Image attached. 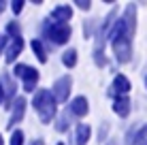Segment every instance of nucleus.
Segmentation results:
<instances>
[{
  "mask_svg": "<svg viewBox=\"0 0 147 145\" xmlns=\"http://www.w3.org/2000/svg\"><path fill=\"white\" fill-rule=\"evenodd\" d=\"M96 141H98V145H105L111 139V122H107V119H102V122L98 124V128H96Z\"/></svg>",
  "mask_w": 147,
  "mask_h": 145,
  "instance_id": "6ab92c4d",
  "label": "nucleus"
},
{
  "mask_svg": "<svg viewBox=\"0 0 147 145\" xmlns=\"http://www.w3.org/2000/svg\"><path fill=\"white\" fill-rule=\"evenodd\" d=\"M81 30H83V38L85 41H94L96 32H98V19L96 17H88L83 22V26H81Z\"/></svg>",
  "mask_w": 147,
  "mask_h": 145,
  "instance_id": "a211bd4d",
  "label": "nucleus"
},
{
  "mask_svg": "<svg viewBox=\"0 0 147 145\" xmlns=\"http://www.w3.org/2000/svg\"><path fill=\"white\" fill-rule=\"evenodd\" d=\"M143 86H145V90H147V73H145V77H143Z\"/></svg>",
  "mask_w": 147,
  "mask_h": 145,
  "instance_id": "2f4dec72",
  "label": "nucleus"
},
{
  "mask_svg": "<svg viewBox=\"0 0 147 145\" xmlns=\"http://www.w3.org/2000/svg\"><path fill=\"white\" fill-rule=\"evenodd\" d=\"M60 62H62V66H64V68L73 71V68L79 64V51H77L75 47H66V49H62V56H60Z\"/></svg>",
  "mask_w": 147,
  "mask_h": 145,
  "instance_id": "dca6fc26",
  "label": "nucleus"
},
{
  "mask_svg": "<svg viewBox=\"0 0 147 145\" xmlns=\"http://www.w3.org/2000/svg\"><path fill=\"white\" fill-rule=\"evenodd\" d=\"M11 75L17 79L19 88H22L24 94H30L32 96L34 92L38 90V81H40V73L38 68H34L32 64H26V62H17L13 66Z\"/></svg>",
  "mask_w": 147,
  "mask_h": 145,
  "instance_id": "f03ea898",
  "label": "nucleus"
},
{
  "mask_svg": "<svg viewBox=\"0 0 147 145\" xmlns=\"http://www.w3.org/2000/svg\"><path fill=\"white\" fill-rule=\"evenodd\" d=\"M0 107L4 109V90H2V86H0Z\"/></svg>",
  "mask_w": 147,
  "mask_h": 145,
  "instance_id": "c756f323",
  "label": "nucleus"
},
{
  "mask_svg": "<svg viewBox=\"0 0 147 145\" xmlns=\"http://www.w3.org/2000/svg\"><path fill=\"white\" fill-rule=\"evenodd\" d=\"M55 145H68L66 141H58V143H55Z\"/></svg>",
  "mask_w": 147,
  "mask_h": 145,
  "instance_id": "473e14b6",
  "label": "nucleus"
},
{
  "mask_svg": "<svg viewBox=\"0 0 147 145\" xmlns=\"http://www.w3.org/2000/svg\"><path fill=\"white\" fill-rule=\"evenodd\" d=\"M28 107H30L28 98L24 96V94H19V96L15 98V103H13L11 111H9V122H7V128H9L11 132L15 130V128H17V124H22V122H24V117H26V111H28Z\"/></svg>",
  "mask_w": 147,
  "mask_h": 145,
  "instance_id": "423d86ee",
  "label": "nucleus"
},
{
  "mask_svg": "<svg viewBox=\"0 0 147 145\" xmlns=\"http://www.w3.org/2000/svg\"><path fill=\"white\" fill-rule=\"evenodd\" d=\"M26 145H47V143H45V139H43V137H36V139H32V141L26 143Z\"/></svg>",
  "mask_w": 147,
  "mask_h": 145,
  "instance_id": "bb28decb",
  "label": "nucleus"
},
{
  "mask_svg": "<svg viewBox=\"0 0 147 145\" xmlns=\"http://www.w3.org/2000/svg\"><path fill=\"white\" fill-rule=\"evenodd\" d=\"M0 145H7V141H4V137H2V132H0Z\"/></svg>",
  "mask_w": 147,
  "mask_h": 145,
  "instance_id": "7c9ffc66",
  "label": "nucleus"
},
{
  "mask_svg": "<svg viewBox=\"0 0 147 145\" xmlns=\"http://www.w3.org/2000/svg\"><path fill=\"white\" fill-rule=\"evenodd\" d=\"M30 49H32V53L34 56H36V60L40 64H47V60H49V51H51V49H49V45L43 41V38H32V41H30Z\"/></svg>",
  "mask_w": 147,
  "mask_h": 145,
  "instance_id": "2eb2a0df",
  "label": "nucleus"
},
{
  "mask_svg": "<svg viewBox=\"0 0 147 145\" xmlns=\"http://www.w3.org/2000/svg\"><path fill=\"white\" fill-rule=\"evenodd\" d=\"M73 4L75 9H79V11H90V9H92V0H75V2H70Z\"/></svg>",
  "mask_w": 147,
  "mask_h": 145,
  "instance_id": "393cba45",
  "label": "nucleus"
},
{
  "mask_svg": "<svg viewBox=\"0 0 147 145\" xmlns=\"http://www.w3.org/2000/svg\"><path fill=\"white\" fill-rule=\"evenodd\" d=\"M49 90H51V94H53V98H55L58 105H68V100L73 98L70 96V92H73V75L70 73L60 75V77L51 83Z\"/></svg>",
  "mask_w": 147,
  "mask_h": 145,
  "instance_id": "7ed1b4c3",
  "label": "nucleus"
},
{
  "mask_svg": "<svg viewBox=\"0 0 147 145\" xmlns=\"http://www.w3.org/2000/svg\"><path fill=\"white\" fill-rule=\"evenodd\" d=\"M9 145H26V132L22 128H15L9 137Z\"/></svg>",
  "mask_w": 147,
  "mask_h": 145,
  "instance_id": "4be33fe9",
  "label": "nucleus"
},
{
  "mask_svg": "<svg viewBox=\"0 0 147 145\" xmlns=\"http://www.w3.org/2000/svg\"><path fill=\"white\" fill-rule=\"evenodd\" d=\"M2 34H7L9 38H17L22 36V24L17 22V19H11V22H7V26H4Z\"/></svg>",
  "mask_w": 147,
  "mask_h": 145,
  "instance_id": "aec40b11",
  "label": "nucleus"
},
{
  "mask_svg": "<svg viewBox=\"0 0 147 145\" xmlns=\"http://www.w3.org/2000/svg\"><path fill=\"white\" fill-rule=\"evenodd\" d=\"M7 9H9V2H7V0H0V15L7 11Z\"/></svg>",
  "mask_w": 147,
  "mask_h": 145,
  "instance_id": "cd10ccee",
  "label": "nucleus"
},
{
  "mask_svg": "<svg viewBox=\"0 0 147 145\" xmlns=\"http://www.w3.org/2000/svg\"><path fill=\"white\" fill-rule=\"evenodd\" d=\"M24 47H26V38L24 36H17V38H11L7 45V51H4V62L9 66H15L19 62V56H22Z\"/></svg>",
  "mask_w": 147,
  "mask_h": 145,
  "instance_id": "9b49d317",
  "label": "nucleus"
},
{
  "mask_svg": "<svg viewBox=\"0 0 147 145\" xmlns=\"http://www.w3.org/2000/svg\"><path fill=\"white\" fill-rule=\"evenodd\" d=\"M92 134H94V128L90 126L88 122H77L75 128L70 130L68 145H88L90 141H92Z\"/></svg>",
  "mask_w": 147,
  "mask_h": 145,
  "instance_id": "1a4fd4ad",
  "label": "nucleus"
},
{
  "mask_svg": "<svg viewBox=\"0 0 147 145\" xmlns=\"http://www.w3.org/2000/svg\"><path fill=\"white\" fill-rule=\"evenodd\" d=\"M111 111L113 115H117L119 119H128L132 113V98L130 96H117L111 100Z\"/></svg>",
  "mask_w": 147,
  "mask_h": 145,
  "instance_id": "f8f14e48",
  "label": "nucleus"
},
{
  "mask_svg": "<svg viewBox=\"0 0 147 145\" xmlns=\"http://www.w3.org/2000/svg\"><path fill=\"white\" fill-rule=\"evenodd\" d=\"M0 86H2L4 90V109L7 111H11V107H13V103H15V98L19 96V83H17V79L11 75V71H2L0 73Z\"/></svg>",
  "mask_w": 147,
  "mask_h": 145,
  "instance_id": "20e7f679",
  "label": "nucleus"
},
{
  "mask_svg": "<svg viewBox=\"0 0 147 145\" xmlns=\"http://www.w3.org/2000/svg\"><path fill=\"white\" fill-rule=\"evenodd\" d=\"M75 124H77V119L70 115L66 109H62V111L58 113V117L53 119V130L60 132V134H68V132L75 128Z\"/></svg>",
  "mask_w": 147,
  "mask_h": 145,
  "instance_id": "4468645a",
  "label": "nucleus"
},
{
  "mask_svg": "<svg viewBox=\"0 0 147 145\" xmlns=\"http://www.w3.org/2000/svg\"><path fill=\"white\" fill-rule=\"evenodd\" d=\"M9 41H11V38H9L7 34H2V32H0V58H4V51H7V45H9Z\"/></svg>",
  "mask_w": 147,
  "mask_h": 145,
  "instance_id": "a878e982",
  "label": "nucleus"
},
{
  "mask_svg": "<svg viewBox=\"0 0 147 145\" xmlns=\"http://www.w3.org/2000/svg\"><path fill=\"white\" fill-rule=\"evenodd\" d=\"M134 145H147V122L139 124V130H136Z\"/></svg>",
  "mask_w": 147,
  "mask_h": 145,
  "instance_id": "5701e85b",
  "label": "nucleus"
},
{
  "mask_svg": "<svg viewBox=\"0 0 147 145\" xmlns=\"http://www.w3.org/2000/svg\"><path fill=\"white\" fill-rule=\"evenodd\" d=\"M51 105H58L51 94V90L49 88H38L36 92L32 94V98H30V107L34 109V113H40L43 109L51 107Z\"/></svg>",
  "mask_w": 147,
  "mask_h": 145,
  "instance_id": "6e6552de",
  "label": "nucleus"
},
{
  "mask_svg": "<svg viewBox=\"0 0 147 145\" xmlns=\"http://www.w3.org/2000/svg\"><path fill=\"white\" fill-rule=\"evenodd\" d=\"M105 145H121V139H113V137H111Z\"/></svg>",
  "mask_w": 147,
  "mask_h": 145,
  "instance_id": "c85d7f7f",
  "label": "nucleus"
},
{
  "mask_svg": "<svg viewBox=\"0 0 147 145\" xmlns=\"http://www.w3.org/2000/svg\"><path fill=\"white\" fill-rule=\"evenodd\" d=\"M64 109H66L77 122H83V119L88 117V113H90V98L85 96V94H77V96H73L68 100V105Z\"/></svg>",
  "mask_w": 147,
  "mask_h": 145,
  "instance_id": "0eeeda50",
  "label": "nucleus"
},
{
  "mask_svg": "<svg viewBox=\"0 0 147 145\" xmlns=\"http://www.w3.org/2000/svg\"><path fill=\"white\" fill-rule=\"evenodd\" d=\"M121 19H124L130 36L134 38L136 36V28H139V4L136 2H126L124 11H121Z\"/></svg>",
  "mask_w": 147,
  "mask_h": 145,
  "instance_id": "9d476101",
  "label": "nucleus"
},
{
  "mask_svg": "<svg viewBox=\"0 0 147 145\" xmlns=\"http://www.w3.org/2000/svg\"><path fill=\"white\" fill-rule=\"evenodd\" d=\"M130 92H132V81L128 79V75L115 73L111 83H109V88H107V96L113 100L117 96H130Z\"/></svg>",
  "mask_w": 147,
  "mask_h": 145,
  "instance_id": "39448f33",
  "label": "nucleus"
},
{
  "mask_svg": "<svg viewBox=\"0 0 147 145\" xmlns=\"http://www.w3.org/2000/svg\"><path fill=\"white\" fill-rule=\"evenodd\" d=\"M38 38H43L49 45V49H55V47L66 49L68 41L73 38V26L70 24H58V22H51L49 17H45L38 28Z\"/></svg>",
  "mask_w": 147,
  "mask_h": 145,
  "instance_id": "f257e3e1",
  "label": "nucleus"
},
{
  "mask_svg": "<svg viewBox=\"0 0 147 145\" xmlns=\"http://www.w3.org/2000/svg\"><path fill=\"white\" fill-rule=\"evenodd\" d=\"M92 62L96 68H107L111 64V60L107 56V47H94L92 49Z\"/></svg>",
  "mask_w": 147,
  "mask_h": 145,
  "instance_id": "f3484780",
  "label": "nucleus"
},
{
  "mask_svg": "<svg viewBox=\"0 0 147 145\" xmlns=\"http://www.w3.org/2000/svg\"><path fill=\"white\" fill-rule=\"evenodd\" d=\"M26 0H13V2H9V9H11V13L15 17H19V15L24 13V9H26Z\"/></svg>",
  "mask_w": 147,
  "mask_h": 145,
  "instance_id": "b1692460",
  "label": "nucleus"
},
{
  "mask_svg": "<svg viewBox=\"0 0 147 145\" xmlns=\"http://www.w3.org/2000/svg\"><path fill=\"white\" fill-rule=\"evenodd\" d=\"M73 15H75V7L68 4V2H64V4H55L51 9L49 19H51V22H58V24H70Z\"/></svg>",
  "mask_w": 147,
  "mask_h": 145,
  "instance_id": "ddd939ff",
  "label": "nucleus"
},
{
  "mask_svg": "<svg viewBox=\"0 0 147 145\" xmlns=\"http://www.w3.org/2000/svg\"><path fill=\"white\" fill-rule=\"evenodd\" d=\"M136 130H139V124H130L126 128L124 137H121V145H134V139H136Z\"/></svg>",
  "mask_w": 147,
  "mask_h": 145,
  "instance_id": "412c9836",
  "label": "nucleus"
}]
</instances>
